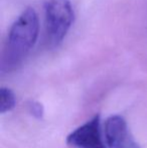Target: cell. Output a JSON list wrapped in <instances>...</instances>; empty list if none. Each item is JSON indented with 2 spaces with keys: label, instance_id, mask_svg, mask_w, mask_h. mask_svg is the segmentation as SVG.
<instances>
[{
  "label": "cell",
  "instance_id": "obj_1",
  "mask_svg": "<svg viewBox=\"0 0 147 148\" xmlns=\"http://www.w3.org/2000/svg\"><path fill=\"white\" fill-rule=\"evenodd\" d=\"M38 30V16L34 8L27 7L10 27L1 57L2 73H11L21 66L36 42Z\"/></svg>",
  "mask_w": 147,
  "mask_h": 148
},
{
  "label": "cell",
  "instance_id": "obj_2",
  "mask_svg": "<svg viewBox=\"0 0 147 148\" xmlns=\"http://www.w3.org/2000/svg\"><path fill=\"white\" fill-rule=\"evenodd\" d=\"M44 16L49 42L59 45L74 21L75 14L70 0H45Z\"/></svg>",
  "mask_w": 147,
  "mask_h": 148
},
{
  "label": "cell",
  "instance_id": "obj_3",
  "mask_svg": "<svg viewBox=\"0 0 147 148\" xmlns=\"http://www.w3.org/2000/svg\"><path fill=\"white\" fill-rule=\"evenodd\" d=\"M66 141L69 145L76 148H107L102 136L100 114L94 115L90 120L70 133Z\"/></svg>",
  "mask_w": 147,
  "mask_h": 148
},
{
  "label": "cell",
  "instance_id": "obj_4",
  "mask_svg": "<svg viewBox=\"0 0 147 148\" xmlns=\"http://www.w3.org/2000/svg\"><path fill=\"white\" fill-rule=\"evenodd\" d=\"M104 131L105 142L108 148H140L122 116L113 115L107 118Z\"/></svg>",
  "mask_w": 147,
  "mask_h": 148
},
{
  "label": "cell",
  "instance_id": "obj_5",
  "mask_svg": "<svg viewBox=\"0 0 147 148\" xmlns=\"http://www.w3.org/2000/svg\"><path fill=\"white\" fill-rule=\"evenodd\" d=\"M16 105V98L13 91L9 88L1 87L0 89V113L4 114L14 109Z\"/></svg>",
  "mask_w": 147,
  "mask_h": 148
},
{
  "label": "cell",
  "instance_id": "obj_6",
  "mask_svg": "<svg viewBox=\"0 0 147 148\" xmlns=\"http://www.w3.org/2000/svg\"><path fill=\"white\" fill-rule=\"evenodd\" d=\"M27 110L34 118L36 119H41L44 115V108H43L42 104L38 101H29L27 102Z\"/></svg>",
  "mask_w": 147,
  "mask_h": 148
}]
</instances>
